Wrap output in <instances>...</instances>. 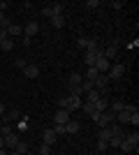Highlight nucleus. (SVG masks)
<instances>
[{"label": "nucleus", "instance_id": "nucleus-1", "mask_svg": "<svg viewBox=\"0 0 139 155\" xmlns=\"http://www.w3.org/2000/svg\"><path fill=\"white\" fill-rule=\"evenodd\" d=\"M107 77H109V81H118V79L125 77V65L123 63H116L109 67V72H107Z\"/></svg>", "mask_w": 139, "mask_h": 155}, {"label": "nucleus", "instance_id": "nucleus-2", "mask_svg": "<svg viewBox=\"0 0 139 155\" xmlns=\"http://www.w3.org/2000/svg\"><path fill=\"white\" fill-rule=\"evenodd\" d=\"M77 44H79V49H86V51H98V49H100L95 39H86V37H79V39H77Z\"/></svg>", "mask_w": 139, "mask_h": 155}, {"label": "nucleus", "instance_id": "nucleus-3", "mask_svg": "<svg viewBox=\"0 0 139 155\" xmlns=\"http://www.w3.org/2000/svg\"><path fill=\"white\" fill-rule=\"evenodd\" d=\"M72 118H70V111L67 109H58L56 111V116H53V123L56 125H65V123H70Z\"/></svg>", "mask_w": 139, "mask_h": 155}, {"label": "nucleus", "instance_id": "nucleus-4", "mask_svg": "<svg viewBox=\"0 0 139 155\" xmlns=\"http://www.w3.org/2000/svg\"><path fill=\"white\" fill-rule=\"evenodd\" d=\"M93 67H95L100 74H107V72H109V67H111V63H109L104 56H98V60H95V65H93Z\"/></svg>", "mask_w": 139, "mask_h": 155}, {"label": "nucleus", "instance_id": "nucleus-5", "mask_svg": "<svg viewBox=\"0 0 139 155\" xmlns=\"http://www.w3.org/2000/svg\"><path fill=\"white\" fill-rule=\"evenodd\" d=\"M37 32H40V23H37V21H30V23L23 26V37L33 39V35H37Z\"/></svg>", "mask_w": 139, "mask_h": 155}, {"label": "nucleus", "instance_id": "nucleus-6", "mask_svg": "<svg viewBox=\"0 0 139 155\" xmlns=\"http://www.w3.org/2000/svg\"><path fill=\"white\" fill-rule=\"evenodd\" d=\"M81 97H74V95H67V111L72 114V111H77V109H81Z\"/></svg>", "mask_w": 139, "mask_h": 155}, {"label": "nucleus", "instance_id": "nucleus-7", "mask_svg": "<svg viewBox=\"0 0 139 155\" xmlns=\"http://www.w3.org/2000/svg\"><path fill=\"white\" fill-rule=\"evenodd\" d=\"M19 141H21V139H19V134H16V132H12V134H5V148L14 150Z\"/></svg>", "mask_w": 139, "mask_h": 155}, {"label": "nucleus", "instance_id": "nucleus-8", "mask_svg": "<svg viewBox=\"0 0 139 155\" xmlns=\"http://www.w3.org/2000/svg\"><path fill=\"white\" fill-rule=\"evenodd\" d=\"M98 56H102V51H86L84 53V63L88 65V67H93V65H95V60H98Z\"/></svg>", "mask_w": 139, "mask_h": 155}, {"label": "nucleus", "instance_id": "nucleus-9", "mask_svg": "<svg viewBox=\"0 0 139 155\" xmlns=\"http://www.w3.org/2000/svg\"><path fill=\"white\" fill-rule=\"evenodd\" d=\"M23 77H28V79H37V77H40V67H37V65H26Z\"/></svg>", "mask_w": 139, "mask_h": 155}, {"label": "nucleus", "instance_id": "nucleus-10", "mask_svg": "<svg viewBox=\"0 0 139 155\" xmlns=\"http://www.w3.org/2000/svg\"><path fill=\"white\" fill-rule=\"evenodd\" d=\"M56 139H58V137L53 134V130H44V134H42V143H46V146H53V143H56Z\"/></svg>", "mask_w": 139, "mask_h": 155}, {"label": "nucleus", "instance_id": "nucleus-11", "mask_svg": "<svg viewBox=\"0 0 139 155\" xmlns=\"http://www.w3.org/2000/svg\"><path fill=\"white\" fill-rule=\"evenodd\" d=\"M111 130H109V127H100V132H98V141H107V143H109V139H111Z\"/></svg>", "mask_w": 139, "mask_h": 155}, {"label": "nucleus", "instance_id": "nucleus-12", "mask_svg": "<svg viewBox=\"0 0 139 155\" xmlns=\"http://www.w3.org/2000/svg\"><path fill=\"white\" fill-rule=\"evenodd\" d=\"M7 35H9V37H16V35H23V26H16V23H9V26H7Z\"/></svg>", "mask_w": 139, "mask_h": 155}, {"label": "nucleus", "instance_id": "nucleus-13", "mask_svg": "<svg viewBox=\"0 0 139 155\" xmlns=\"http://www.w3.org/2000/svg\"><path fill=\"white\" fill-rule=\"evenodd\" d=\"M102 56H104V58L109 60V63H111V60L116 58V44H111V46H107L104 51H102Z\"/></svg>", "mask_w": 139, "mask_h": 155}, {"label": "nucleus", "instance_id": "nucleus-14", "mask_svg": "<svg viewBox=\"0 0 139 155\" xmlns=\"http://www.w3.org/2000/svg\"><path fill=\"white\" fill-rule=\"evenodd\" d=\"M93 104H95V111H107V109H109V102H107L104 97H98Z\"/></svg>", "mask_w": 139, "mask_h": 155}, {"label": "nucleus", "instance_id": "nucleus-15", "mask_svg": "<svg viewBox=\"0 0 139 155\" xmlns=\"http://www.w3.org/2000/svg\"><path fill=\"white\" fill-rule=\"evenodd\" d=\"M77 132H79V123H77V120L65 123V134H77Z\"/></svg>", "mask_w": 139, "mask_h": 155}, {"label": "nucleus", "instance_id": "nucleus-16", "mask_svg": "<svg viewBox=\"0 0 139 155\" xmlns=\"http://www.w3.org/2000/svg\"><path fill=\"white\" fill-rule=\"evenodd\" d=\"M81 81H84V79H81V74H79V72H72V74H70V81H67V84H70V86H81Z\"/></svg>", "mask_w": 139, "mask_h": 155}, {"label": "nucleus", "instance_id": "nucleus-17", "mask_svg": "<svg viewBox=\"0 0 139 155\" xmlns=\"http://www.w3.org/2000/svg\"><path fill=\"white\" fill-rule=\"evenodd\" d=\"M123 139H125L127 143H132L134 148H137V146H139V134H137V132H132V134H125V137H123Z\"/></svg>", "mask_w": 139, "mask_h": 155}, {"label": "nucleus", "instance_id": "nucleus-18", "mask_svg": "<svg viewBox=\"0 0 139 155\" xmlns=\"http://www.w3.org/2000/svg\"><path fill=\"white\" fill-rule=\"evenodd\" d=\"M49 21H51L53 28H63V26H65V19H63V16H51Z\"/></svg>", "mask_w": 139, "mask_h": 155}, {"label": "nucleus", "instance_id": "nucleus-19", "mask_svg": "<svg viewBox=\"0 0 139 155\" xmlns=\"http://www.w3.org/2000/svg\"><path fill=\"white\" fill-rule=\"evenodd\" d=\"M98 74H100V72L95 70V67H88V72H86V81H95V79H98Z\"/></svg>", "mask_w": 139, "mask_h": 155}, {"label": "nucleus", "instance_id": "nucleus-20", "mask_svg": "<svg viewBox=\"0 0 139 155\" xmlns=\"http://www.w3.org/2000/svg\"><path fill=\"white\" fill-rule=\"evenodd\" d=\"M98 97H102V95H100V91H95V88H93L91 93H86V102H95Z\"/></svg>", "mask_w": 139, "mask_h": 155}, {"label": "nucleus", "instance_id": "nucleus-21", "mask_svg": "<svg viewBox=\"0 0 139 155\" xmlns=\"http://www.w3.org/2000/svg\"><path fill=\"white\" fill-rule=\"evenodd\" d=\"M118 148L123 150V153H132V150H134V146H132V143H127L125 139H123V141H121V146H118Z\"/></svg>", "mask_w": 139, "mask_h": 155}, {"label": "nucleus", "instance_id": "nucleus-22", "mask_svg": "<svg viewBox=\"0 0 139 155\" xmlns=\"http://www.w3.org/2000/svg\"><path fill=\"white\" fill-rule=\"evenodd\" d=\"M95 86H93V81H81V93L86 95V93H91Z\"/></svg>", "mask_w": 139, "mask_h": 155}, {"label": "nucleus", "instance_id": "nucleus-23", "mask_svg": "<svg viewBox=\"0 0 139 155\" xmlns=\"http://www.w3.org/2000/svg\"><path fill=\"white\" fill-rule=\"evenodd\" d=\"M67 88H70V95H74V97L84 95V93H81V86H70V84H67Z\"/></svg>", "mask_w": 139, "mask_h": 155}, {"label": "nucleus", "instance_id": "nucleus-24", "mask_svg": "<svg viewBox=\"0 0 139 155\" xmlns=\"http://www.w3.org/2000/svg\"><path fill=\"white\" fill-rule=\"evenodd\" d=\"M81 109L91 116V114H95V104H93V102H84V104H81Z\"/></svg>", "mask_w": 139, "mask_h": 155}, {"label": "nucleus", "instance_id": "nucleus-25", "mask_svg": "<svg viewBox=\"0 0 139 155\" xmlns=\"http://www.w3.org/2000/svg\"><path fill=\"white\" fill-rule=\"evenodd\" d=\"M16 118H21V111H19V109H12V111H9V114H7L5 123H7V120H16Z\"/></svg>", "mask_w": 139, "mask_h": 155}, {"label": "nucleus", "instance_id": "nucleus-26", "mask_svg": "<svg viewBox=\"0 0 139 155\" xmlns=\"http://www.w3.org/2000/svg\"><path fill=\"white\" fill-rule=\"evenodd\" d=\"M14 150H16V153H19V155L28 153V143H26V141H19V143H16V148H14Z\"/></svg>", "mask_w": 139, "mask_h": 155}, {"label": "nucleus", "instance_id": "nucleus-27", "mask_svg": "<svg viewBox=\"0 0 139 155\" xmlns=\"http://www.w3.org/2000/svg\"><path fill=\"white\" fill-rule=\"evenodd\" d=\"M0 49H2V51H12V49H14V42H12V37H9V39H5V42L0 44Z\"/></svg>", "mask_w": 139, "mask_h": 155}, {"label": "nucleus", "instance_id": "nucleus-28", "mask_svg": "<svg viewBox=\"0 0 139 155\" xmlns=\"http://www.w3.org/2000/svg\"><path fill=\"white\" fill-rule=\"evenodd\" d=\"M49 7H51L53 16H63V5H49Z\"/></svg>", "mask_w": 139, "mask_h": 155}, {"label": "nucleus", "instance_id": "nucleus-29", "mask_svg": "<svg viewBox=\"0 0 139 155\" xmlns=\"http://www.w3.org/2000/svg\"><path fill=\"white\" fill-rule=\"evenodd\" d=\"M53 134H56V137H63V134H65V125H53Z\"/></svg>", "mask_w": 139, "mask_h": 155}, {"label": "nucleus", "instance_id": "nucleus-30", "mask_svg": "<svg viewBox=\"0 0 139 155\" xmlns=\"http://www.w3.org/2000/svg\"><path fill=\"white\" fill-rule=\"evenodd\" d=\"M7 26H9V19L5 16V12H0V28H2V30H7Z\"/></svg>", "mask_w": 139, "mask_h": 155}, {"label": "nucleus", "instance_id": "nucleus-31", "mask_svg": "<svg viewBox=\"0 0 139 155\" xmlns=\"http://www.w3.org/2000/svg\"><path fill=\"white\" fill-rule=\"evenodd\" d=\"M123 107H125V104L121 102V100H116V102L111 104V111H114V114H118V111H123Z\"/></svg>", "mask_w": 139, "mask_h": 155}, {"label": "nucleus", "instance_id": "nucleus-32", "mask_svg": "<svg viewBox=\"0 0 139 155\" xmlns=\"http://www.w3.org/2000/svg\"><path fill=\"white\" fill-rule=\"evenodd\" d=\"M121 141H123L121 137H111V139H109V146H111V148H118V146H121Z\"/></svg>", "mask_w": 139, "mask_h": 155}, {"label": "nucleus", "instance_id": "nucleus-33", "mask_svg": "<svg viewBox=\"0 0 139 155\" xmlns=\"http://www.w3.org/2000/svg\"><path fill=\"white\" fill-rule=\"evenodd\" d=\"M40 155H51V146L42 143V146H40Z\"/></svg>", "mask_w": 139, "mask_h": 155}, {"label": "nucleus", "instance_id": "nucleus-34", "mask_svg": "<svg viewBox=\"0 0 139 155\" xmlns=\"http://www.w3.org/2000/svg\"><path fill=\"white\" fill-rule=\"evenodd\" d=\"M86 7H88V9H98V7H100V0H88Z\"/></svg>", "mask_w": 139, "mask_h": 155}, {"label": "nucleus", "instance_id": "nucleus-35", "mask_svg": "<svg viewBox=\"0 0 139 155\" xmlns=\"http://www.w3.org/2000/svg\"><path fill=\"white\" fill-rule=\"evenodd\" d=\"M56 102H58V109H67V97H60Z\"/></svg>", "mask_w": 139, "mask_h": 155}, {"label": "nucleus", "instance_id": "nucleus-36", "mask_svg": "<svg viewBox=\"0 0 139 155\" xmlns=\"http://www.w3.org/2000/svg\"><path fill=\"white\" fill-rule=\"evenodd\" d=\"M107 148H109V143H107V141H98V150H100V153H104Z\"/></svg>", "mask_w": 139, "mask_h": 155}, {"label": "nucleus", "instance_id": "nucleus-37", "mask_svg": "<svg viewBox=\"0 0 139 155\" xmlns=\"http://www.w3.org/2000/svg\"><path fill=\"white\" fill-rule=\"evenodd\" d=\"M42 16H46V19H51V7H42Z\"/></svg>", "mask_w": 139, "mask_h": 155}, {"label": "nucleus", "instance_id": "nucleus-38", "mask_svg": "<svg viewBox=\"0 0 139 155\" xmlns=\"http://www.w3.org/2000/svg\"><path fill=\"white\" fill-rule=\"evenodd\" d=\"M14 63H16V67H19V70H26V60H23V58H19V60H14Z\"/></svg>", "mask_w": 139, "mask_h": 155}, {"label": "nucleus", "instance_id": "nucleus-39", "mask_svg": "<svg viewBox=\"0 0 139 155\" xmlns=\"http://www.w3.org/2000/svg\"><path fill=\"white\" fill-rule=\"evenodd\" d=\"M130 123H132L134 127H137V125H139V114H137V111H134V114H132V118H130Z\"/></svg>", "mask_w": 139, "mask_h": 155}, {"label": "nucleus", "instance_id": "nucleus-40", "mask_svg": "<svg viewBox=\"0 0 139 155\" xmlns=\"http://www.w3.org/2000/svg\"><path fill=\"white\" fill-rule=\"evenodd\" d=\"M12 132H14V130H12V125H2V134H12Z\"/></svg>", "mask_w": 139, "mask_h": 155}, {"label": "nucleus", "instance_id": "nucleus-41", "mask_svg": "<svg viewBox=\"0 0 139 155\" xmlns=\"http://www.w3.org/2000/svg\"><path fill=\"white\" fill-rule=\"evenodd\" d=\"M5 39H9V35H7V30H0V44H2Z\"/></svg>", "mask_w": 139, "mask_h": 155}, {"label": "nucleus", "instance_id": "nucleus-42", "mask_svg": "<svg viewBox=\"0 0 139 155\" xmlns=\"http://www.w3.org/2000/svg\"><path fill=\"white\" fill-rule=\"evenodd\" d=\"M125 5V2H123V0H114V7H116V9H121V7Z\"/></svg>", "mask_w": 139, "mask_h": 155}, {"label": "nucleus", "instance_id": "nucleus-43", "mask_svg": "<svg viewBox=\"0 0 139 155\" xmlns=\"http://www.w3.org/2000/svg\"><path fill=\"white\" fill-rule=\"evenodd\" d=\"M0 148H5V137H0Z\"/></svg>", "mask_w": 139, "mask_h": 155}, {"label": "nucleus", "instance_id": "nucleus-44", "mask_svg": "<svg viewBox=\"0 0 139 155\" xmlns=\"http://www.w3.org/2000/svg\"><path fill=\"white\" fill-rule=\"evenodd\" d=\"M2 114H5V104L0 102V116H2Z\"/></svg>", "mask_w": 139, "mask_h": 155}, {"label": "nucleus", "instance_id": "nucleus-45", "mask_svg": "<svg viewBox=\"0 0 139 155\" xmlns=\"http://www.w3.org/2000/svg\"><path fill=\"white\" fill-rule=\"evenodd\" d=\"M0 155H7V150H5V148H0Z\"/></svg>", "mask_w": 139, "mask_h": 155}, {"label": "nucleus", "instance_id": "nucleus-46", "mask_svg": "<svg viewBox=\"0 0 139 155\" xmlns=\"http://www.w3.org/2000/svg\"><path fill=\"white\" fill-rule=\"evenodd\" d=\"M23 155H33V153H30V150H28V153H23Z\"/></svg>", "mask_w": 139, "mask_h": 155}, {"label": "nucleus", "instance_id": "nucleus-47", "mask_svg": "<svg viewBox=\"0 0 139 155\" xmlns=\"http://www.w3.org/2000/svg\"><path fill=\"white\" fill-rule=\"evenodd\" d=\"M0 30H2V28H0Z\"/></svg>", "mask_w": 139, "mask_h": 155}]
</instances>
